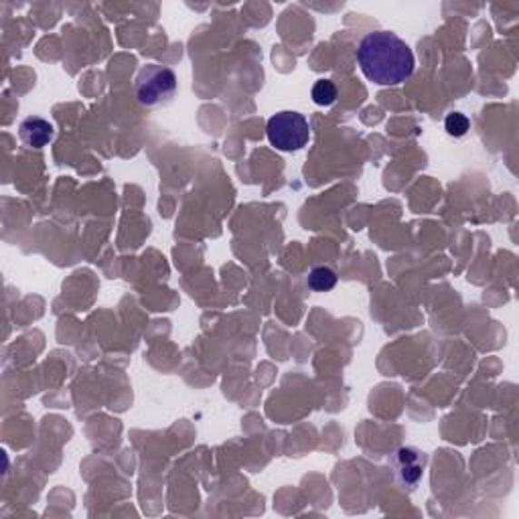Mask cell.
Returning a JSON list of instances; mask_svg holds the SVG:
<instances>
[{"label": "cell", "mask_w": 519, "mask_h": 519, "mask_svg": "<svg viewBox=\"0 0 519 519\" xmlns=\"http://www.w3.org/2000/svg\"><path fill=\"white\" fill-rule=\"evenodd\" d=\"M268 141L272 146L282 152L300 151L302 146H307L310 138V128L307 118L299 114V112H279L266 126Z\"/></svg>", "instance_id": "3957f363"}, {"label": "cell", "mask_w": 519, "mask_h": 519, "mask_svg": "<svg viewBox=\"0 0 519 519\" xmlns=\"http://www.w3.org/2000/svg\"><path fill=\"white\" fill-rule=\"evenodd\" d=\"M179 88L177 75L171 67L149 64L138 72L134 80V93L146 108H161L172 102Z\"/></svg>", "instance_id": "7a4b0ae2"}, {"label": "cell", "mask_w": 519, "mask_h": 519, "mask_svg": "<svg viewBox=\"0 0 519 519\" xmlns=\"http://www.w3.org/2000/svg\"><path fill=\"white\" fill-rule=\"evenodd\" d=\"M337 284V274L327 266H317L308 274V287L315 292H328Z\"/></svg>", "instance_id": "8992f818"}, {"label": "cell", "mask_w": 519, "mask_h": 519, "mask_svg": "<svg viewBox=\"0 0 519 519\" xmlns=\"http://www.w3.org/2000/svg\"><path fill=\"white\" fill-rule=\"evenodd\" d=\"M469 128H471L469 118L461 114V112H451V114L445 118V130L455 138H463L469 132Z\"/></svg>", "instance_id": "ba28073f"}, {"label": "cell", "mask_w": 519, "mask_h": 519, "mask_svg": "<svg viewBox=\"0 0 519 519\" xmlns=\"http://www.w3.org/2000/svg\"><path fill=\"white\" fill-rule=\"evenodd\" d=\"M357 64L369 82L397 85L412 75L414 54L396 33L374 31L361 39Z\"/></svg>", "instance_id": "6da1fadb"}, {"label": "cell", "mask_w": 519, "mask_h": 519, "mask_svg": "<svg viewBox=\"0 0 519 519\" xmlns=\"http://www.w3.org/2000/svg\"><path fill=\"white\" fill-rule=\"evenodd\" d=\"M389 465H392L397 483H400L404 489L414 491L422 481L424 469H426V456H424V453L418 451V448L402 446L389 458Z\"/></svg>", "instance_id": "277c9868"}, {"label": "cell", "mask_w": 519, "mask_h": 519, "mask_svg": "<svg viewBox=\"0 0 519 519\" xmlns=\"http://www.w3.org/2000/svg\"><path fill=\"white\" fill-rule=\"evenodd\" d=\"M19 134H21V141L27 146H31V149H43V146H47L51 141H54L55 128L45 118L29 116L21 122Z\"/></svg>", "instance_id": "5b68a950"}, {"label": "cell", "mask_w": 519, "mask_h": 519, "mask_svg": "<svg viewBox=\"0 0 519 519\" xmlns=\"http://www.w3.org/2000/svg\"><path fill=\"white\" fill-rule=\"evenodd\" d=\"M337 100V88L331 80H318L313 85V102L318 106H331Z\"/></svg>", "instance_id": "52a82bcc"}]
</instances>
